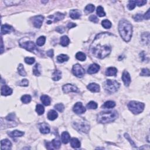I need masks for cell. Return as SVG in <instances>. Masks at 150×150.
Here are the masks:
<instances>
[{
  "instance_id": "cell-1",
  "label": "cell",
  "mask_w": 150,
  "mask_h": 150,
  "mask_svg": "<svg viewBox=\"0 0 150 150\" xmlns=\"http://www.w3.org/2000/svg\"><path fill=\"white\" fill-rule=\"evenodd\" d=\"M111 34L108 32L101 33L96 36L90 46V51L96 58L103 59L109 56L111 51L110 43L106 41L107 38Z\"/></svg>"
},
{
  "instance_id": "cell-2",
  "label": "cell",
  "mask_w": 150,
  "mask_h": 150,
  "mask_svg": "<svg viewBox=\"0 0 150 150\" xmlns=\"http://www.w3.org/2000/svg\"><path fill=\"white\" fill-rule=\"evenodd\" d=\"M118 31L123 40L129 42L133 35V26L130 22L125 19H122L118 24Z\"/></svg>"
},
{
  "instance_id": "cell-3",
  "label": "cell",
  "mask_w": 150,
  "mask_h": 150,
  "mask_svg": "<svg viewBox=\"0 0 150 150\" xmlns=\"http://www.w3.org/2000/svg\"><path fill=\"white\" fill-rule=\"evenodd\" d=\"M118 117V113L115 110L102 111L98 114V121L102 124L113 122Z\"/></svg>"
},
{
  "instance_id": "cell-4",
  "label": "cell",
  "mask_w": 150,
  "mask_h": 150,
  "mask_svg": "<svg viewBox=\"0 0 150 150\" xmlns=\"http://www.w3.org/2000/svg\"><path fill=\"white\" fill-rule=\"evenodd\" d=\"M144 103L136 101H130L128 104L129 109L134 114H138L142 113L144 109Z\"/></svg>"
},
{
  "instance_id": "cell-5",
  "label": "cell",
  "mask_w": 150,
  "mask_h": 150,
  "mask_svg": "<svg viewBox=\"0 0 150 150\" xmlns=\"http://www.w3.org/2000/svg\"><path fill=\"white\" fill-rule=\"evenodd\" d=\"M120 86V83L117 81L115 80H111V79H108L106 81L104 85L105 90L107 92L110 93L117 91Z\"/></svg>"
},
{
  "instance_id": "cell-6",
  "label": "cell",
  "mask_w": 150,
  "mask_h": 150,
  "mask_svg": "<svg viewBox=\"0 0 150 150\" xmlns=\"http://www.w3.org/2000/svg\"><path fill=\"white\" fill-rule=\"evenodd\" d=\"M73 127L79 132L87 133L90 130V125L85 120H80L73 123Z\"/></svg>"
},
{
  "instance_id": "cell-7",
  "label": "cell",
  "mask_w": 150,
  "mask_h": 150,
  "mask_svg": "<svg viewBox=\"0 0 150 150\" xmlns=\"http://www.w3.org/2000/svg\"><path fill=\"white\" fill-rule=\"evenodd\" d=\"M19 45H20L22 48H24L28 51H29L31 52H36L38 49L36 48L35 43L34 42L29 40H26L25 39H21L19 41Z\"/></svg>"
},
{
  "instance_id": "cell-8",
  "label": "cell",
  "mask_w": 150,
  "mask_h": 150,
  "mask_svg": "<svg viewBox=\"0 0 150 150\" xmlns=\"http://www.w3.org/2000/svg\"><path fill=\"white\" fill-rule=\"evenodd\" d=\"M72 72L74 76H76L78 78H81L83 77L85 75V72L83 68L81 67V66L79 64H76L74 65L72 68Z\"/></svg>"
},
{
  "instance_id": "cell-9",
  "label": "cell",
  "mask_w": 150,
  "mask_h": 150,
  "mask_svg": "<svg viewBox=\"0 0 150 150\" xmlns=\"http://www.w3.org/2000/svg\"><path fill=\"white\" fill-rule=\"evenodd\" d=\"M65 17V14H62V13L60 12H57L56 14H55L53 15H50L48 17V21L46 22V23L48 24H50L52 22H56L60 20L63 19Z\"/></svg>"
},
{
  "instance_id": "cell-10",
  "label": "cell",
  "mask_w": 150,
  "mask_h": 150,
  "mask_svg": "<svg viewBox=\"0 0 150 150\" xmlns=\"http://www.w3.org/2000/svg\"><path fill=\"white\" fill-rule=\"evenodd\" d=\"M46 148L49 149H59L61 146V142L58 139H54L51 142H46Z\"/></svg>"
},
{
  "instance_id": "cell-11",
  "label": "cell",
  "mask_w": 150,
  "mask_h": 150,
  "mask_svg": "<svg viewBox=\"0 0 150 150\" xmlns=\"http://www.w3.org/2000/svg\"><path fill=\"white\" fill-rule=\"evenodd\" d=\"M62 89L63 92L65 93H68L70 92H79L78 88L75 86L74 85H72V84H66V85H64L62 87Z\"/></svg>"
},
{
  "instance_id": "cell-12",
  "label": "cell",
  "mask_w": 150,
  "mask_h": 150,
  "mask_svg": "<svg viewBox=\"0 0 150 150\" xmlns=\"http://www.w3.org/2000/svg\"><path fill=\"white\" fill-rule=\"evenodd\" d=\"M73 110L77 114H83L86 110L83 106L82 103L81 102H78L74 105Z\"/></svg>"
},
{
  "instance_id": "cell-13",
  "label": "cell",
  "mask_w": 150,
  "mask_h": 150,
  "mask_svg": "<svg viewBox=\"0 0 150 150\" xmlns=\"http://www.w3.org/2000/svg\"><path fill=\"white\" fill-rule=\"evenodd\" d=\"M44 17L42 15H37L33 18V24L35 28H40L42 25Z\"/></svg>"
},
{
  "instance_id": "cell-14",
  "label": "cell",
  "mask_w": 150,
  "mask_h": 150,
  "mask_svg": "<svg viewBox=\"0 0 150 150\" xmlns=\"http://www.w3.org/2000/svg\"><path fill=\"white\" fill-rule=\"evenodd\" d=\"M122 80L125 86H129L130 83H131V77H130V75L129 73V72L125 71V70L123 73Z\"/></svg>"
},
{
  "instance_id": "cell-15",
  "label": "cell",
  "mask_w": 150,
  "mask_h": 150,
  "mask_svg": "<svg viewBox=\"0 0 150 150\" xmlns=\"http://www.w3.org/2000/svg\"><path fill=\"white\" fill-rule=\"evenodd\" d=\"M100 69V66L98 65V64L93 63L87 69V73L89 74H94L96 73L97 72H99Z\"/></svg>"
},
{
  "instance_id": "cell-16",
  "label": "cell",
  "mask_w": 150,
  "mask_h": 150,
  "mask_svg": "<svg viewBox=\"0 0 150 150\" xmlns=\"http://www.w3.org/2000/svg\"><path fill=\"white\" fill-rule=\"evenodd\" d=\"M14 31L12 26H11L8 24H4V25L1 26V32L2 35H5L8 33H10Z\"/></svg>"
},
{
  "instance_id": "cell-17",
  "label": "cell",
  "mask_w": 150,
  "mask_h": 150,
  "mask_svg": "<svg viewBox=\"0 0 150 150\" xmlns=\"http://www.w3.org/2000/svg\"><path fill=\"white\" fill-rule=\"evenodd\" d=\"M39 131L41 133L46 134L50 133V127L46 123H43L39 124Z\"/></svg>"
},
{
  "instance_id": "cell-18",
  "label": "cell",
  "mask_w": 150,
  "mask_h": 150,
  "mask_svg": "<svg viewBox=\"0 0 150 150\" xmlns=\"http://www.w3.org/2000/svg\"><path fill=\"white\" fill-rule=\"evenodd\" d=\"M1 95L3 96H10L12 93V90L10 87H9L8 86L4 85L1 87Z\"/></svg>"
},
{
  "instance_id": "cell-19",
  "label": "cell",
  "mask_w": 150,
  "mask_h": 150,
  "mask_svg": "<svg viewBox=\"0 0 150 150\" xmlns=\"http://www.w3.org/2000/svg\"><path fill=\"white\" fill-rule=\"evenodd\" d=\"M1 149H10L12 146L11 142L8 139H4V140H1Z\"/></svg>"
},
{
  "instance_id": "cell-20",
  "label": "cell",
  "mask_w": 150,
  "mask_h": 150,
  "mask_svg": "<svg viewBox=\"0 0 150 150\" xmlns=\"http://www.w3.org/2000/svg\"><path fill=\"white\" fill-rule=\"evenodd\" d=\"M87 88L90 91L92 92L96 93L100 92V86L95 83H92L89 84L87 86Z\"/></svg>"
},
{
  "instance_id": "cell-21",
  "label": "cell",
  "mask_w": 150,
  "mask_h": 150,
  "mask_svg": "<svg viewBox=\"0 0 150 150\" xmlns=\"http://www.w3.org/2000/svg\"><path fill=\"white\" fill-rule=\"evenodd\" d=\"M81 15V13L78 10H72L70 11V17L73 19H79Z\"/></svg>"
},
{
  "instance_id": "cell-22",
  "label": "cell",
  "mask_w": 150,
  "mask_h": 150,
  "mask_svg": "<svg viewBox=\"0 0 150 150\" xmlns=\"http://www.w3.org/2000/svg\"><path fill=\"white\" fill-rule=\"evenodd\" d=\"M70 145L74 148H78L80 147L81 143L78 138H72L70 140Z\"/></svg>"
},
{
  "instance_id": "cell-23",
  "label": "cell",
  "mask_w": 150,
  "mask_h": 150,
  "mask_svg": "<svg viewBox=\"0 0 150 150\" xmlns=\"http://www.w3.org/2000/svg\"><path fill=\"white\" fill-rule=\"evenodd\" d=\"M117 73V70L116 68L113 67H110L108 68L106 72V75L108 76H116Z\"/></svg>"
},
{
  "instance_id": "cell-24",
  "label": "cell",
  "mask_w": 150,
  "mask_h": 150,
  "mask_svg": "<svg viewBox=\"0 0 150 150\" xmlns=\"http://www.w3.org/2000/svg\"><path fill=\"white\" fill-rule=\"evenodd\" d=\"M61 139L63 144H66L70 141V135L67 131H65L62 133L61 135Z\"/></svg>"
},
{
  "instance_id": "cell-25",
  "label": "cell",
  "mask_w": 150,
  "mask_h": 150,
  "mask_svg": "<svg viewBox=\"0 0 150 150\" xmlns=\"http://www.w3.org/2000/svg\"><path fill=\"white\" fill-rule=\"evenodd\" d=\"M24 134V133L22 131H18V130H14V131L8 133V135L12 138L19 137H22Z\"/></svg>"
},
{
  "instance_id": "cell-26",
  "label": "cell",
  "mask_w": 150,
  "mask_h": 150,
  "mask_svg": "<svg viewBox=\"0 0 150 150\" xmlns=\"http://www.w3.org/2000/svg\"><path fill=\"white\" fill-rule=\"evenodd\" d=\"M58 116V114L57 113V112L54 110H50L48 113V118L51 121L55 120V119H56Z\"/></svg>"
},
{
  "instance_id": "cell-27",
  "label": "cell",
  "mask_w": 150,
  "mask_h": 150,
  "mask_svg": "<svg viewBox=\"0 0 150 150\" xmlns=\"http://www.w3.org/2000/svg\"><path fill=\"white\" fill-rule=\"evenodd\" d=\"M41 100L43 104L45 106H49L50 104V101H51L49 97L47 95H45V94L41 96Z\"/></svg>"
},
{
  "instance_id": "cell-28",
  "label": "cell",
  "mask_w": 150,
  "mask_h": 150,
  "mask_svg": "<svg viewBox=\"0 0 150 150\" xmlns=\"http://www.w3.org/2000/svg\"><path fill=\"white\" fill-rule=\"evenodd\" d=\"M62 78V72L59 70H55V72L53 73L52 79L54 81H58Z\"/></svg>"
},
{
  "instance_id": "cell-29",
  "label": "cell",
  "mask_w": 150,
  "mask_h": 150,
  "mask_svg": "<svg viewBox=\"0 0 150 150\" xmlns=\"http://www.w3.org/2000/svg\"><path fill=\"white\" fill-rule=\"evenodd\" d=\"M141 40L145 45H148L149 42V32L144 33L141 36Z\"/></svg>"
},
{
  "instance_id": "cell-30",
  "label": "cell",
  "mask_w": 150,
  "mask_h": 150,
  "mask_svg": "<svg viewBox=\"0 0 150 150\" xmlns=\"http://www.w3.org/2000/svg\"><path fill=\"white\" fill-rule=\"evenodd\" d=\"M70 43V39L67 36H63L61 38V45L62 46H67Z\"/></svg>"
},
{
  "instance_id": "cell-31",
  "label": "cell",
  "mask_w": 150,
  "mask_h": 150,
  "mask_svg": "<svg viewBox=\"0 0 150 150\" xmlns=\"http://www.w3.org/2000/svg\"><path fill=\"white\" fill-rule=\"evenodd\" d=\"M69 56L66 55H64V54H61L59 55V56L57 57V61L59 63H63L64 62L68 61L69 60Z\"/></svg>"
},
{
  "instance_id": "cell-32",
  "label": "cell",
  "mask_w": 150,
  "mask_h": 150,
  "mask_svg": "<svg viewBox=\"0 0 150 150\" xmlns=\"http://www.w3.org/2000/svg\"><path fill=\"white\" fill-rule=\"evenodd\" d=\"M116 106V103L114 101H107L104 103V104L103 105L102 107L104 109H111Z\"/></svg>"
},
{
  "instance_id": "cell-33",
  "label": "cell",
  "mask_w": 150,
  "mask_h": 150,
  "mask_svg": "<svg viewBox=\"0 0 150 150\" xmlns=\"http://www.w3.org/2000/svg\"><path fill=\"white\" fill-rule=\"evenodd\" d=\"M96 12L98 16L100 17H103L106 16V13L104 11V9H103V8L101 6H98V8H97V10H96Z\"/></svg>"
},
{
  "instance_id": "cell-34",
  "label": "cell",
  "mask_w": 150,
  "mask_h": 150,
  "mask_svg": "<svg viewBox=\"0 0 150 150\" xmlns=\"http://www.w3.org/2000/svg\"><path fill=\"white\" fill-rule=\"evenodd\" d=\"M76 58L80 61H85L86 59V55L81 52H79L76 55Z\"/></svg>"
},
{
  "instance_id": "cell-35",
  "label": "cell",
  "mask_w": 150,
  "mask_h": 150,
  "mask_svg": "<svg viewBox=\"0 0 150 150\" xmlns=\"http://www.w3.org/2000/svg\"><path fill=\"white\" fill-rule=\"evenodd\" d=\"M18 73L22 76H26V72H25V69L22 64H19L18 68Z\"/></svg>"
},
{
  "instance_id": "cell-36",
  "label": "cell",
  "mask_w": 150,
  "mask_h": 150,
  "mask_svg": "<svg viewBox=\"0 0 150 150\" xmlns=\"http://www.w3.org/2000/svg\"><path fill=\"white\" fill-rule=\"evenodd\" d=\"M46 41V38L44 36H41L39 37L36 40V44L38 46H43L45 43Z\"/></svg>"
},
{
  "instance_id": "cell-37",
  "label": "cell",
  "mask_w": 150,
  "mask_h": 150,
  "mask_svg": "<svg viewBox=\"0 0 150 150\" xmlns=\"http://www.w3.org/2000/svg\"><path fill=\"white\" fill-rule=\"evenodd\" d=\"M21 101H22V103H25V104H27V103H29L31 101V96L30 95H28V94H25V95H24L22 96L21 98Z\"/></svg>"
},
{
  "instance_id": "cell-38",
  "label": "cell",
  "mask_w": 150,
  "mask_h": 150,
  "mask_svg": "<svg viewBox=\"0 0 150 150\" xmlns=\"http://www.w3.org/2000/svg\"><path fill=\"white\" fill-rule=\"evenodd\" d=\"M36 111L39 115H42L45 111V108L41 104H37L36 106Z\"/></svg>"
},
{
  "instance_id": "cell-39",
  "label": "cell",
  "mask_w": 150,
  "mask_h": 150,
  "mask_svg": "<svg viewBox=\"0 0 150 150\" xmlns=\"http://www.w3.org/2000/svg\"><path fill=\"white\" fill-rule=\"evenodd\" d=\"M101 25L106 29H110L112 26L111 22L108 20V19H104V20H103L101 22Z\"/></svg>"
},
{
  "instance_id": "cell-40",
  "label": "cell",
  "mask_w": 150,
  "mask_h": 150,
  "mask_svg": "<svg viewBox=\"0 0 150 150\" xmlns=\"http://www.w3.org/2000/svg\"><path fill=\"white\" fill-rule=\"evenodd\" d=\"M39 67H40L39 64L36 63L34 67V69H33V73H34V75L36 76H39L41 75V72L40 70H39Z\"/></svg>"
},
{
  "instance_id": "cell-41",
  "label": "cell",
  "mask_w": 150,
  "mask_h": 150,
  "mask_svg": "<svg viewBox=\"0 0 150 150\" xmlns=\"http://www.w3.org/2000/svg\"><path fill=\"white\" fill-rule=\"evenodd\" d=\"M98 105L97 103L95 102V101H90V102L88 103L87 104L86 107L87 109H96L97 108H98Z\"/></svg>"
},
{
  "instance_id": "cell-42",
  "label": "cell",
  "mask_w": 150,
  "mask_h": 150,
  "mask_svg": "<svg viewBox=\"0 0 150 150\" xmlns=\"http://www.w3.org/2000/svg\"><path fill=\"white\" fill-rule=\"evenodd\" d=\"M55 109L58 110L59 112H63V110H65V106L62 104V103H59V104H56L55 105Z\"/></svg>"
},
{
  "instance_id": "cell-43",
  "label": "cell",
  "mask_w": 150,
  "mask_h": 150,
  "mask_svg": "<svg viewBox=\"0 0 150 150\" xmlns=\"http://www.w3.org/2000/svg\"><path fill=\"white\" fill-rule=\"evenodd\" d=\"M94 6L93 5V4H89V5H87L86 6L85 8V11L88 13H92L93 12H94Z\"/></svg>"
},
{
  "instance_id": "cell-44",
  "label": "cell",
  "mask_w": 150,
  "mask_h": 150,
  "mask_svg": "<svg viewBox=\"0 0 150 150\" xmlns=\"http://www.w3.org/2000/svg\"><path fill=\"white\" fill-rule=\"evenodd\" d=\"M136 6V1H129V4L127 5V7L130 10H133V9L135 8Z\"/></svg>"
},
{
  "instance_id": "cell-45",
  "label": "cell",
  "mask_w": 150,
  "mask_h": 150,
  "mask_svg": "<svg viewBox=\"0 0 150 150\" xmlns=\"http://www.w3.org/2000/svg\"><path fill=\"white\" fill-rule=\"evenodd\" d=\"M4 3L6 4V5L11 6V5H17L19 3H21V1H4Z\"/></svg>"
},
{
  "instance_id": "cell-46",
  "label": "cell",
  "mask_w": 150,
  "mask_h": 150,
  "mask_svg": "<svg viewBox=\"0 0 150 150\" xmlns=\"http://www.w3.org/2000/svg\"><path fill=\"white\" fill-rule=\"evenodd\" d=\"M143 19H144V18H143V15H142L141 14H137L134 17V21H136L137 22L142 21Z\"/></svg>"
},
{
  "instance_id": "cell-47",
  "label": "cell",
  "mask_w": 150,
  "mask_h": 150,
  "mask_svg": "<svg viewBox=\"0 0 150 150\" xmlns=\"http://www.w3.org/2000/svg\"><path fill=\"white\" fill-rule=\"evenodd\" d=\"M35 59L34 58H25V62L26 63L28 64V65H32L33 63L35 62Z\"/></svg>"
},
{
  "instance_id": "cell-48",
  "label": "cell",
  "mask_w": 150,
  "mask_h": 150,
  "mask_svg": "<svg viewBox=\"0 0 150 150\" xmlns=\"http://www.w3.org/2000/svg\"><path fill=\"white\" fill-rule=\"evenodd\" d=\"M141 76H149L150 73H149V70L148 69H142L141 73H140Z\"/></svg>"
},
{
  "instance_id": "cell-49",
  "label": "cell",
  "mask_w": 150,
  "mask_h": 150,
  "mask_svg": "<svg viewBox=\"0 0 150 150\" xmlns=\"http://www.w3.org/2000/svg\"><path fill=\"white\" fill-rule=\"evenodd\" d=\"M124 137H125V138H126L127 140H129V141L130 142V144H131V145H133V146L134 147H136V144H135V143L132 140L131 138H130V137L129 136V134H128L127 133L124 134Z\"/></svg>"
},
{
  "instance_id": "cell-50",
  "label": "cell",
  "mask_w": 150,
  "mask_h": 150,
  "mask_svg": "<svg viewBox=\"0 0 150 150\" xmlns=\"http://www.w3.org/2000/svg\"><path fill=\"white\" fill-rule=\"evenodd\" d=\"M28 85H29V81L26 79H22L21 82L19 83V85L21 86H28Z\"/></svg>"
},
{
  "instance_id": "cell-51",
  "label": "cell",
  "mask_w": 150,
  "mask_h": 150,
  "mask_svg": "<svg viewBox=\"0 0 150 150\" xmlns=\"http://www.w3.org/2000/svg\"><path fill=\"white\" fill-rule=\"evenodd\" d=\"M136 5H137L138 6H141L145 5L147 3V1L145 0H138V1H136Z\"/></svg>"
},
{
  "instance_id": "cell-52",
  "label": "cell",
  "mask_w": 150,
  "mask_h": 150,
  "mask_svg": "<svg viewBox=\"0 0 150 150\" xmlns=\"http://www.w3.org/2000/svg\"><path fill=\"white\" fill-rule=\"evenodd\" d=\"M89 20L94 23H98L99 22V19L95 15H92L89 17Z\"/></svg>"
},
{
  "instance_id": "cell-53",
  "label": "cell",
  "mask_w": 150,
  "mask_h": 150,
  "mask_svg": "<svg viewBox=\"0 0 150 150\" xmlns=\"http://www.w3.org/2000/svg\"><path fill=\"white\" fill-rule=\"evenodd\" d=\"M6 119L7 120H8V121H13V120H14V119H15V114H14V113L10 114L7 117H6Z\"/></svg>"
},
{
  "instance_id": "cell-54",
  "label": "cell",
  "mask_w": 150,
  "mask_h": 150,
  "mask_svg": "<svg viewBox=\"0 0 150 150\" xmlns=\"http://www.w3.org/2000/svg\"><path fill=\"white\" fill-rule=\"evenodd\" d=\"M56 31L57 32H58L59 33H61V34H63V33L65 32V29L62 26H59L56 29Z\"/></svg>"
},
{
  "instance_id": "cell-55",
  "label": "cell",
  "mask_w": 150,
  "mask_h": 150,
  "mask_svg": "<svg viewBox=\"0 0 150 150\" xmlns=\"http://www.w3.org/2000/svg\"><path fill=\"white\" fill-rule=\"evenodd\" d=\"M149 17H150L149 9H148V11H147V12L144 15V16H143V18H144L145 19H149Z\"/></svg>"
},
{
  "instance_id": "cell-56",
  "label": "cell",
  "mask_w": 150,
  "mask_h": 150,
  "mask_svg": "<svg viewBox=\"0 0 150 150\" xmlns=\"http://www.w3.org/2000/svg\"><path fill=\"white\" fill-rule=\"evenodd\" d=\"M47 55L48 56H49L50 58H52L53 56H54V50L53 49H50L49 50H48V51L47 52Z\"/></svg>"
},
{
  "instance_id": "cell-57",
  "label": "cell",
  "mask_w": 150,
  "mask_h": 150,
  "mask_svg": "<svg viewBox=\"0 0 150 150\" xmlns=\"http://www.w3.org/2000/svg\"><path fill=\"white\" fill-rule=\"evenodd\" d=\"M76 26V25L74 23H72V22H70L68 24V27L69 28H74L75 26Z\"/></svg>"
},
{
  "instance_id": "cell-58",
  "label": "cell",
  "mask_w": 150,
  "mask_h": 150,
  "mask_svg": "<svg viewBox=\"0 0 150 150\" xmlns=\"http://www.w3.org/2000/svg\"><path fill=\"white\" fill-rule=\"evenodd\" d=\"M3 39H1V54L3 52Z\"/></svg>"
}]
</instances>
